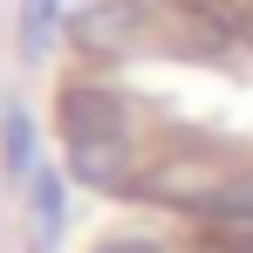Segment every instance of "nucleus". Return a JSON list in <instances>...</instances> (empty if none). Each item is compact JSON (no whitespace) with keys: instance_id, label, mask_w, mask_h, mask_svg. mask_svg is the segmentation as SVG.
I'll list each match as a JSON object with an SVG mask.
<instances>
[{"instance_id":"nucleus-1","label":"nucleus","mask_w":253,"mask_h":253,"mask_svg":"<svg viewBox=\"0 0 253 253\" xmlns=\"http://www.w3.org/2000/svg\"><path fill=\"white\" fill-rule=\"evenodd\" d=\"M35 199H42V247H55V219H62V185H55V178H42V185H35Z\"/></svg>"},{"instance_id":"nucleus-2","label":"nucleus","mask_w":253,"mask_h":253,"mask_svg":"<svg viewBox=\"0 0 253 253\" xmlns=\"http://www.w3.org/2000/svg\"><path fill=\"white\" fill-rule=\"evenodd\" d=\"M7 171H28V117L7 110Z\"/></svg>"},{"instance_id":"nucleus-3","label":"nucleus","mask_w":253,"mask_h":253,"mask_svg":"<svg viewBox=\"0 0 253 253\" xmlns=\"http://www.w3.org/2000/svg\"><path fill=\"white\" fill-rule=\"evenodd\" d=\"M48 42V0H28V48Z\"/></svg>"},{"instance_id":"nucleus-4","label":"nucleus","mask_w":253,"mask_h":253,"mask_svg":"<svg viewBox=\"0 0 253 253\" xmlns=\"http://www.w3.org/2000/svg\"><path fill=\"white\" fill-rule=\"evenodd\" d=\"M103 253H171V247H151V240H117V247H103Z\"/></svg>"}]
</instances>
